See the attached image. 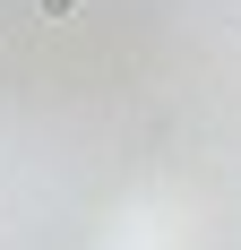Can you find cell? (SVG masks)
<instances>
[{"instance_id":"1","label":"cell","mask_w":241,"mask_h":250,"mask_svg":"<svg viewBox=\"0 0 241 250\" xmlns=\"http://www.w3.org/2000/svg\"><path fill=\"white\" fill-rule=\"evenodd\" d=\"M35 9H43V18H69V9H78V0H35Z\"/></svg>"}]
</instances>
